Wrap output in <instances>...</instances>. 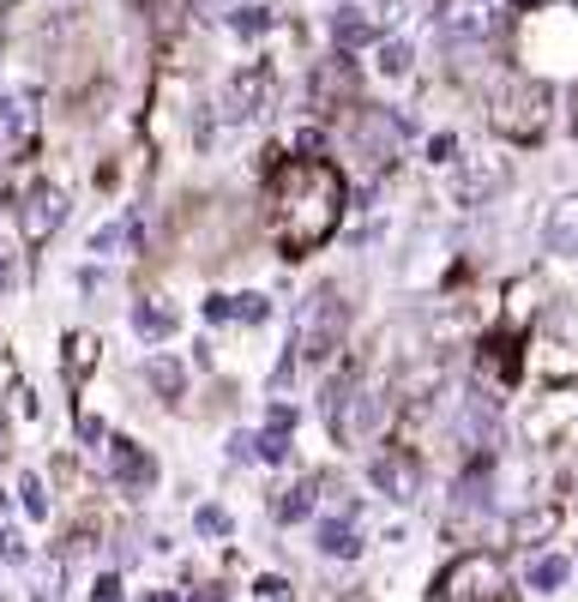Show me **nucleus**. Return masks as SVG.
Wrapping results in <instances>:
<instances>
[{
	"mask_svg": "<svg viewBox=\"0 0 578 602\" xmlns=\"http://www.w3.org/2000/svg\"><path fill=\"white\" fill-rule=\"evenodd\" d=\"M114 248H133V223H102L97 236H91L97 260H114Z\"/></svg>",
	"mask_w": 578,
	"mask_h": 602,
	"instance_id": "nucleus-28",
	"label": "nucleus"
},
{
	"mask_svg": "<svg viewBox=\"0 0 578 602\" xmlns=\"http://www.w3.org/2000/svg\"><path fill=\"white\" fill-rule=\"evenodd\" d=\"M229 319H241V326H265V319H272V296H260V289L229 296Z\"/></svg>",
	"mask_w": 578,
	"mask_h": 602,
	"instance_id": "nucleus-25",
	"label": "nucleus"
},
{
	"mask_svg": "<svg viewBox=\"0 0 578 602\" xmlns=\"http://www.w3.org/2000/svg\"><path fill=\"white\" fill-rule=\"evenodd\" d=\"M350 331V307H343L338 284H319L314 296L295 307V331H290V355L295 362H326Z\"/></svg>",
	"mask_w": 578,
	"mask_h": 602,
	"instance_id": "nucleus-2",
	"label": "nucleus"
},
{
	"mask_svg": "<svg viewBox=\"0 0 578 602\" xmlns=\"http://www.w3.org/2000/svg\"><path fill=\"white\" fill-rule=\"evenodd\" d=\"M0 289H7V260H0Z\"/></svg>",
	"mask_w": 578,
	"mask_h": 602,
	"instance_id": "nucleus-41",
	"label": "nucleus"
},
{
	"mask_svg": "<svg viewBox=\"0 0 578 602\" xmlns=\"http://www.w3.org/2000/svg\"><path fill=\"white\" fill-rule=\"evenodd\" d=\"M265 428H284V434H290V428H295V409H290V404H272V409H265Z\"/></svg>",
	"mask_w": 578,
	"mask_h": 602,
	"instance_id": "nucleus-37",
	"label": "nucleus"
},
{
	"mask_svg": "<svg viewBox=\"0 0 578 602\" xmlns=\"http://www.w3.org/2000/svg\"><path fill=\"white\" fill-rule=\"evenodd\" d=\"M277 199V248L284 260H307L343 217V175L319 157H290L272 169Z\"/></svg>",
	"mask_w": 578,
	"mask_h": 602,
	"instance_id": "nucleus-1",
	"label": "nucleus"
},
{
	"mask_svg": "<svg viewBox=\"0 0 578 602\" xmlns=\"http://www.w3.org/2000/svg\"><path fill=\"white\" fill-rule=\"evenodd\" d=\"M331 36H338V48H368L380 36V24L368 7H338L331 12Z\"/></svg>",
	"mask_w": 578,
	"mask_h": 602,
	"instance_id": "nucleus-17",
	"label": "nucleus"
},
{
	"mask_svg": "<svg viewBox=\"0 0 578 602\" xmlns=\"http://www.w3.org/2000/svg\"><path fill=\"white\" fill-rule=\"evenodd\" d=\"M567 560H560V555H543V560H536V567H531V591H560V584H567Z\"/></svg>",
	"mask_w": 578,
	"mask_h": 602,
	"instance_id": "nucleus-27",
	"label": "nucleus"
},
{
	"mask_svg": "<svg viewBox=\"0 0 578 602\" xmlns=\"http://www.w3.org/2000/svg\"><path fill=\"white\" fill-rule=\"evenodd\" d=\"M36 102H43L36 79H0V133H7L12 145H31V133H36Z\"/></svg>",
	"mask_w": 578,
	"mask_h": 602,
	"instance_id": "nucleus-10",
	"label": "nucleus"
},
{
	"mask_svg": "<svg viewBox=\"0 0 578 602\" xmlns=\"http://www.w3.org/2000/svg\"><path fill=\"white\" fill-rule=\"evenodd\" d=\"M193 530H199V536H217V543H223V536H236V512L205 501L199 512H193Z\"/></svg>",
	"mask_w": 578,
	"mask_h": 602,
	"instance_id": "nucleus-24",
	"label": "nucleus"
},
{
	"mask_svg": "<svg viewBox=\"0 0 578 602\" xmlns=\"http://www.w3.org/2000/svg\"><path fill=\"white\" fill-rule=\"evenodd\" d=\"M368 482L385 494V501H397V506H410L422 494V464H416V452L410 446H385V452L368 458Z\"/></svg>",
	"mask_w": 578,
	"mask_h": 602,
	"instance_id": "nucleus-8",
	"label": "nucleus"
},
{
	"mask_svg": "<svg viewBox=\"0 0 578 602\" xmlns=\"http://www.w3.org/2000/svg\"><path fill=\"white\" fill-rule=\"evenodd\" d=\"M326 428H331V440L338 446H362V440H374V428H380V416H385V398L374 386H368L362 374H338L326 386Z\"/></svg>",
	"mask_w": 578,
	"mask_h": 602,
	"instance_id": "nucleus-4",
	"label": "nucleus"
},
{
	"mask_svg": "<svg viewBox=\"0 0 578 602\" xmlns=\"http://www.w3.org/2000/svg\"><path fill=\"white\" fill-rule=\"evenodd\" d=\"M61 368H67V380L91 374V368H97V338H91V331H67V362H61Z\"/></svg>",
	"mask_w": 578,
	"mask_h": 602,
	"instance_id": "nucleus-20",
	"label": "nucleus"
},
{
	"mask_svg": "<svg viewBox=\"0 0 578 602\" xmlns=\"http://www.w3.org/2000/svg\"><path fill=\"white\" fill-rule=\"evenodd\" d=\"M67 217H73V199H67V187H55V182H31L19 194V205H12V223H19L24 248H43Z\"/></svg>",
	"mask_w": 578,
	"mask_h": 602,
	"instance_id": "nucleus-6",
	"label": "nucleus"
},
{
	"mask_svg": "<svg viewBox=\"0 0 578 602\" xmlns=\"http://www.w3.org/2000/svg\"><path fill=\"white\" fill-rule=\"evenodd\" d=\"M253 458H260V464H284V458H290V434L284 428H253Z\"/></svg>",
	"mask_w": 578,
	"mask_h": 602,
	"instance_id": "nucleus-26",
	"label": "nucleus"
},
{
	"mask_svg": "<svg viewBox=\"0 0 578 602\" xmlns=\"http://www.w3.org/2000/svg\"><path fill=\"white\" fill-rule=\"evenodd\" d=\"M229 31H236V36H260V31H272V7H260V0H248V7H236V12H229Z\"/></svg>",
	"mask_w": 578,
	"mask_h": 602,
	"instance_id": "nucleus-23",
	"label": "nucleus"
},
{
	"mask_svg": "<svg viewBox=\"0 0 578 602\" xmlns=\"http://www.w3.org/2000/svg\"><path fill=\"white\" fill-rule=\"evenodd\" d=\"M253 602H295V591H290V579H277V572H265V579L253 584Z\"/></svg>",
	"mask_w": 578,
	"mask_h": 602,
	"instance_id": "nucleus-30",
	"label": "nucleus"
},
{
	"mask_svg": "<svg viewBox=\"0 0 578 602\" xmlns=\"http://www.w3.org/2000/svg\"><path fill=\"white\" fill-rule=\"evenodd\" d=\"M0 7H12V0H0Z\"/></svg>",
	"mask_w": 578,
	"mask_h": 602,
	"instance_id": "nucleus-44",
	"label": "nucleus"
},
{
	"mask_svg": "<svg viewBox=\"0 0 578 602\" xmlns=\"http://www.w3.org/2000/svg\"><path fill=\"white\" fill-rule=\"evenodd\" d=\"M19 501H24V512H31V518H48V494H43V482H36V477L19 482Z\"/></svg>",
	"mask_w": 578,
	"mask_h": 602,
	"instance_id": "nucleus-31",
	"label": "nucleus"
},
{
	"mask_svg": "<svg viewBox=\"0 0 578 602\" xmlns=\"http://www.w3.org/2000/svg\"><path fill=\"white\" fill-rule=\"evenodd\" d=\"M102 434H109V428H102V416H79V440H102Z\"/></svg>",
	"mask_w": 578,
	"mask_h": 602,
	"instance_id": "nucleus-38",
	"label": "nucleus"
},
{
	"mask_svg": "<svg viewBox=\"0 0 578 602\" xmlns=\"http://www.w3.org/2000/svg\"><path fill=\"white\" fill-rule=\"evenodd\" d=\"M0 560H7V567H31V548H24L19 530H0Z\"/></svg>",
	"mask_w": 578,
	"mask_h": 602,
	"instance_id": "nucleus-32",
	"label": "nucleus"
},
{
	"mask_svg": "<svg viewBox=\"0 0 578 602\" xmlns=\"http://www.w3.org/2000/svg\"><path fill=\"white\" fill-rule=\"evenodd\" d=\"M452 151H458V139H446V133H440V139L428 145V157H434V163H452Z\"/></svg>",
	"mask_w": 578,
	"mask_h": 602,
	"instance_id": "nucleus-39",
	"label": "nucleus"
},
{
	"mask_svg": "<svg viewBox=\"0 0 578 602\" xmlns=\"http://www.w3.org/2000/svg\"><path fill=\"white\" fill-rule=\"evenodd\" d=\"M548 85H536V79H506L494 91V109H488V121L500 127L506 139H519V145H531V139H543V127H548Z\"/></svg>",
	"mask_w": 578,
	"mask_h": 602,
	"instance_id": "nucleus-5",
	"label": "nucleus"
},
{
	"mask_svg": "<svg viewBox=\"0 0 578 602\" xmlns=\"http://www.w3.org/2000/svg\"><path fill=\"white\" fill-rule=\"evenodd\" d=\"M314 543H319V555H326V560H356V555H362V530H356L350 518H319Z\"/></svg>",
	"mask_w": 578,
	"mask_h": 602,
	"instance_id": "nucleus-16",
	"label": "nucleus"
},
{
	"mask_svg": "<svg viewBox=\"0 0 578 602\" xmlns=\"http://www.w3.org/2000/svg\"><path fill=\"white\" fill-rule=\"evenodd\" d=\"M440 602H512L506 572L494 555H465L452 572L440 579Z\"/></svg>",
	"mask_w": 578,
	"mask_h": 602,
	"instance_id": "nucleus-7",
	"label": "nucleus"
},
{
	"mask_svg": "<svg viewBox=\"0 0 578 602\" xmlns=\"http://www.w3.org/2000/svg\"><path fill=\"white\" fill-rule=\"evenodd\" d=\"M277 102V73L265 67V61H248V67H236L223 85H217V102H211V121L223 127V133H241V127L265 121Z\"/></svg>",
	"mask_w": 578,
	"mask_h": 602,
	"instance_id": "nucleus-3",
	"label": "nucleus"
},
{
	"mask_svg": "<svg viewBox=\"0 0 578 602\" xmlns=\"http://www.w3.org/2000/svg\"><path fill=\"white\" fill-rule=\"evenodd\" d=\"M314 489H319V482H314V477H307V482H295V489L284 494V501H277V518H284V524H302V518H307V512H314V501H319V494H314Z\"/></svg>",
	"mask_w": 578,
	"mask_h": 602,
	"instance_id": "nucleus-22",
	"label": "nucleus"
},
{
	"mask_svg": "<svg viewBox=\"0 0 578 602\" xmlns=\"http://www.w3.org/2000/svg\"><path fill=\"white\" fill-rule=\"evenodd\" d=\"M157 602H182V596H170V591H163V596H157Z\"/></svg>",
	"mask_w": 578,
	"mask_h": 602,
	"instance_id": "nucleus-42",
	"label": "nucleus"
},
{
	"mask_svg": "<svg viewBox=\"0 0 578 602\" xmlns=\"http://www.w3.org/2000/svg\"><path fill=\"white\" fill-rule=\"evenodd\" d=\"M356 145L368 151V163H392L397 145H404V121L385 109H362L356 114Z\"/></svg>",
	"mask_w": 578,
	"mask_h": 602,
	"instance_id": "nucleus-13",
	"label": "nucleus"
},
{
	"mask_svg": "<svg viewBox=\"0 0 578 602\" xmlns=\"http://www.w3.org/2000/svg\"><path fill=\"white\" fill-rule=\"evenodd\" d=\"M543 248L548 253H578V194H560L543 217Z\"/></svg>",
	"mask_w": 578,
	"mask_h": 602,
	"instance_id": "nucleus-14",
	"label": "nucleus"
},
{
	"mask_svg": "<svg viewBox=\"0 0 578 602\" xmlns=\"http://www.w3.org/2000/svg\"><path fill=\"white\" fill-rule=\"evenodd\" d=\"M229 464H253V428L229 434Z\"/></svg>",
	"mask_w": 578,
	"mask_h": 602,
	"instance_id": "nucleus-33",
	"label": "nucleus"
},
{
	"mask_svg": "<svg viewBox=\"0 0 578 602\" xmlns=\"http://www.w3.org/2000/svg\"><path fill=\"white\" fill-rule=\"evenodd\" d=\"M236 7H248V0H193V12H199V19H229Z\"/></svg>",
	"mask_w": 578,
	"mask_h": 602,
	"instance_id": "nucleus-34",
	"label": "nucleus"
},
{
	"mask_svg": "<svg viewBox=\"0 0 578 602\" xmlns=\"http://www.w3.org/2000/svg\"><path fill=\"white\" fill-rule=\"evenodd\" d=\"M109 477L121 482V494H151L157 489V458L121 434V440H109Z\"/></svg>",
	"mask_w": 578,
	"mask_h": 602,
	"instance_id": "nucleus-12",
	"label": "nucleus"
},
{
	"mask_svg": "<svg viewBox=\"0 0 578 602\" xmlns=\"http://www.w3.org/2000/svg\"><path fill=\"white\" fill-rule=\"evenodd\" d=\"M555 524H560V512H555V506L531 512V518H519V543H536V536H548Z\"/></svg>",
	"mask_w": 578,
	"mask_h": 602,
	"instance_id": "nucleus-29",
	"label": "nucleus"
},
{
	"mask_svg": "<svg viewBox=\"0 0 578 602\" xmlns=\"http://www.w3.org/2000/svg\"><path fill=\"white\" fill-rule=\"evenodd\" d=\"M133 331L145 343H170L175 331H182V314H175L163 296H145V302H133Z\"/></svg>",
	"mask_w": 578,
	"mask_h": 602,
	"instance_id": "nucleus-15",
	"label": "nucleus"
},
{
	"mask_svg": "<svg viewBox=\"0 0 578 602\" xmlns=\"http://www.w3.org/2000/svg\"><path fill=\"white\" fill-rule=\"evenodd\" d=\"M0 506H7V494H0Z\"/></svg>",
	"mask_w": 578,
	"mask_h": 602,
	"instance_id": "nucleus-43",
	"label": "nucleus"
},
{
	"mask_svg": "<svg viewBox=\"0 0 578 602\" xmlns=\"http://www.w3.org/2000/svg\"><path fill=\"white\" fill-rule=\"evenodd\" d=\"M506 187V157H458V175H452V199L458 205H482Z\"/></svg>",
	"mask_w": 578,
	"mask_h": 602,
	"instance_id": "nucleus-11",
	"label": "nucleus"
},
{
	"mask_svg": "<svg viewBox=\"0 0 578 602\" xmlns=\"http://www.w3.org/2000/svg\"><path fill=\"white\" fill-rule=\"evenodd\" d=\"M205 326H229V296H205Z\"/></svg>",
	"mask_w": 578,
	"mask_h": 602,
	"instance_id": "nucleus-35",
	"label": "nucleus"
},
{
	"mask_svg": "<svg viewBox=\"0 0 578 602\" xmlns=\"http://www.w3.org/2000/svg\"><path fill=\"white\" fill-rule=\"evenodd\" d=\"M67 560H31V602H61Z\"/></svg>",
	"mask_w": 578,
	"mask_h": 602,
	"instance_id": "nucleus-19",
	"label": "nucleus"
},
{
	"mask_svg": "<svg viewBox=\"0 0 578 602\" xmlns=\"http://www.w3.org/2000/svg\"><path fill=\"white\" fill-rule=\"evenodd\" d=\"M97 602H121L127 591H121V579H114V572H102V579H97V591H91Z\"/></svg>",
	"mask_w": 578,
	"mask_h": 602,
	"instance_id": "nucleus-36",
	"label": "nucleus"
},
{
	"mask_svg": "<svg viewBox=\"0 0 578 602\" xmlns=\"http://www.w3.org/2000/svg\"><path fill=\"white\" fill-rule=\"evenodd\" d=\"M145 386L157 392V398H182V392H187V368L175 362V355H151V362H145Z\"/></svg>",
	"mask_w": 578,
	"mask_h": 602,
	"instance_id": "nucleus-18",
	"label": "nucleus"
},
{
	"mask_svg": "<svg viewBox=\"0 0 578 602\" xmlns=\"http://www.w3.org/2000/svg\"><path fill=\"white\" fill-rule=\"evenodd\" d=\"M12 452V422H7V409H0V458Z\"/></svg>",
	"mask_w": 578,
	"mask_h": 602,
	"instance_id": "nucleus-40",
	"label": "nucleus"
},
{
	"mask_svg": "<svg viewBox=\"0 0 578 602\" xmlns=\"http://www.w3.org/2000/svg\"><path fill=\"white\" fill-rule=\"evenodd\" d=\"M410 61H416V55H410V43H404V36H392V43H380V48H374L380 79H404V73H410Z\"/></svg>",
	"mask_w": 578,
	"mask_h": 602,
	"instance_id": "nucleus-21",
	"label": "nucleus"
},
{
	"mask_svg": "<svg viewBox=\"0 0 578 602\" xmlns=\"http://www.w3.org/2000/svg\"><path fill=\"white\" fill-rule=\"evenodd\" d=\"M506 7L500 0H440V31L446 43H488L500 31Z\"/></svg>",
	"mask_w": 578,
	"mask_h": 602,
	"instance_id": "nucleus-9",
	"label": "nucleus"
}]
</instances>
